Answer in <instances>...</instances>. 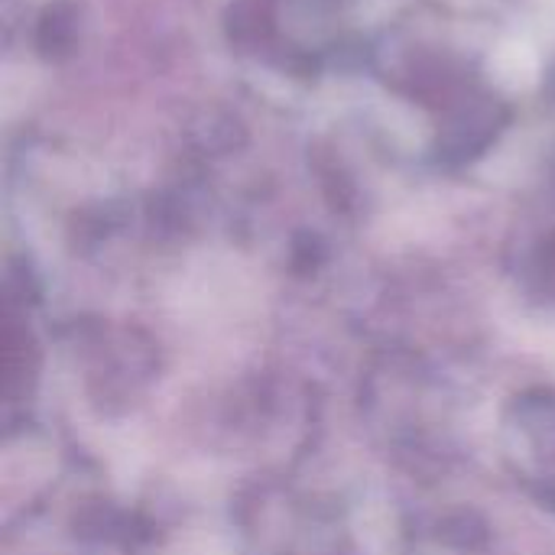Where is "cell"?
<instances>
[{
    "mask_svg": "<svg viewBox=\"0 0 555 555\" xmlns=\"http://www.w3.org/2000/svg\"><path fill=\"white\" fill-rule=\"evenodd\" d=\"M498 62H501L504 78H514V81H520L524 75H533L537 72V55H533V49L527 42L504 46V52H501Z\"/></svg>",
    "mask_w": 555,
    "mask_h": 555,
    "instance_id": "cell-1",
    "label": "cell"
}]
</instances>
